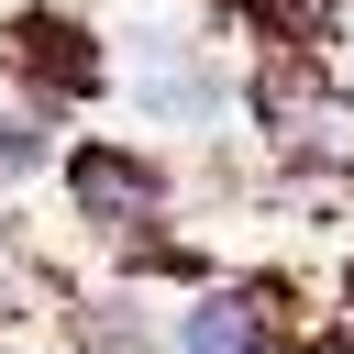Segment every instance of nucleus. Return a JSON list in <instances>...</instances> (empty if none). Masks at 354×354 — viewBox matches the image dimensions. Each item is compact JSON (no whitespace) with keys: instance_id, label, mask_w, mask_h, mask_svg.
Instances as JSON below:
<instances>
[{"instance_id":"nucleus-1","label":"nucleus","mask_w":354,"mask_h":354,"mask_svg":"<svg viewBox=\"0 0 354 354\" xmlns=\"http://www.w3.org/2000/svg\"><path fill=\"white\" fill-rule=\"evenodd\" d=\"M66 199H77L111 243H155V221L177 210V177H166V155H144V144H77V155H66Z\"/></svg>"},{"instance_id":"nucleus-2","label":"nucleus","mask_w":354,"mask_h":354,"mask_svg":"<svg viewBox=\"0 0 354 354\" xmlns=\"http://www.w3.org/2000/svg\"><path fill=\"white\" fill-rule=\"evenodd\" d=\"M166 354H277V288L266 277H232V288H199L166 332Z\"/></svg>"}]
</instances>
